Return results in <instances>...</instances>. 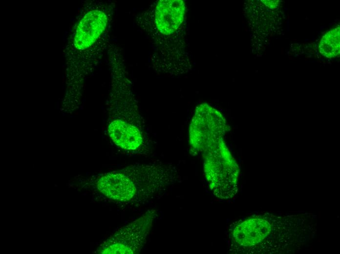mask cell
<instances>
[{"label":"cell","mask_w":340,"mask_h":254,"mask_svg":"<svg viewBox=\"0 0 340 254\" xmlns=\"http://www.w3.org/2000/svg\"><path fill=\"white\" fill-rule=\"evenodd\" d=\"M317 217L308 212H268L233 223L230 251L235 254H287L299 251L316 233Z\"/></svg>","instance_id":"1"},{"label":"cell","mask_w":340,"mask_h":254,"mask_svg":"<svg viewBox=\"0 0 340 254\" xmlns=\"http://www.w3.org/2000/svg\"><path fill=\"white\" fill-rule=\"evenodd\" d=\"M157 216L155 210L118 230L99 248L100 254H133L139 253L147 242L152 222Z\"/></svg>","instance_id":"4"},{"label":"cell","mask_w":340,"mask_h":254,"mask_svg":"<svg viewBox=\"0 0 340 254\" xmlns=\"http://www.w3.org/2000/svg\"><path fill=\"white\" fill-rule=\"evenodd\" d=\"M177 178L171 165L137 163L104 174L95 185L101 193L120 205H140L158 197Z\"/></svg>","instance_id":"2"},{"label":"cell","mask_w":340,"mask_h":254,"mask_svg":"<svg viewBox=\"0 0 340 254\" xmlns=\"http://www.w3.org/2000/svg\"><path fill=\"white\" fill-rule=\"evenodd\" d=\"M204 152V169L209 187L221 199H229L237 191V166L220 139L207 144Z\"/></svg>","instance_id":"3"},{"label":"cell","mask_w":340,"mask_h":254,"mask_svg":"<svg viewBox=\"0 0 340 254\" xmlns=\"http://www.w3.org/2000/svg\"><path fill=\"white\" fill-rule=\"evenodd\" d=\"M319 52L328 58L334 57L340 54V28L327 33L321 39Z\"/></svg>","instance_id":"7"},{"label":"cell","mask_w":340,"mask_h":254,"mask_svg":"<svg viewBox=\"0 0 340 254\" xmlns=\"http://www.w3.org/2000/svg\"><path fill=\"white\" fill-rule=\"evenodd\" d=\"M185 3L180 0H162L156 6L155 21L157 29L165 35L174 32L182 22Z\"/></svg>","instance_id":"6"},{"label":"cell","mask_w":340,"mask_h":254,"mask_svg":"<svg viewBox=\"0 0 340 254\" xmlns=\"http://www.w3.org/2000/svg\"><path fill=\"white\" fill-rule=\"evenodd\" d=\"M107 22L106 15L103 11L87 12L79 21L74 39V45L82 50L92 45L105 30Z\"/></svg>","instance_id":"5"}]
</instances>
